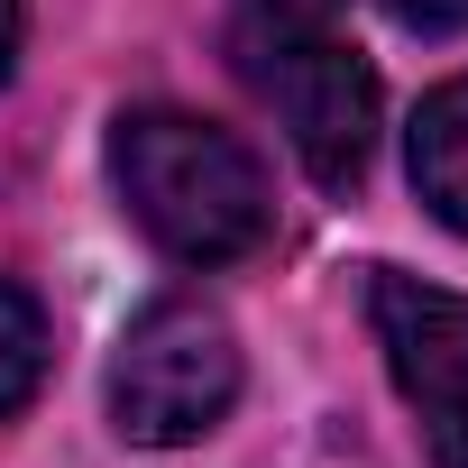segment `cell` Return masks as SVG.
Returning a JSON list of instances; mask_svg holds the SVG:
<instances>
[{
	"mask_svg": "<svg viewBox=\"0 0 468 468\" xmlns=\"http://www.w3.org/2000/svg\"><path fill=\"white\" fill-rule=\"evenodd\" d=\"M111 184L129 202V220L147 229V239L184 267H229V258H249L267 239V175L258 156L193 120V111H120L111 129Z\"/></svg>",
	"mask_w": 468,
	"mask_h": 468,
	"instance_id": "cell-1",
	"label": "cell"
},
{
	"mask_svg": "<svg viewBox=\"0 0 468 468\" xmlns=\"http://www.w3.org/2000/svg\"><path fill=\"white\" fill-rule=\"evenodd\" d=\"M229 65L239 83L276 111L285 147L303 156L313 184H358L377 147V74L340 37V19H239L229 28Z\"/></svg>",
	"mask_w": 468,
	"mask_h": 468,
	"instance_id": "cell-2",
	"label": "cell"
},
{
	"mask_svg": "<svg viewBox=\"0 0 468 468\" xmlns=\"http://www.w3.org/2000/svg\"><path fill=\"white\" fill-rule=\"evenodd\" d=\"M229 404H239V340L229 322L193 294H165L147 303L129 331H120V358H111V422L138 441V450H184L202 441Z\"/></svg>",
	"mask_w": 468,
	"mask_h": 468,
	"instance_id": "cell-3",
	"label": "cell"
},
{
	"mask_svg": "<svg viewBox=\"0 0 468 468\" xmlns=\"http://www.w3.org/2000/svg\"><path fill=\"white\" fill-rule=\"evenodd\" d=\"M367 313H377V349L422 422L431 468H468V294H441L422 276L377 267Z\"/></svg>",
	"mask_w": 468,
	"mask_h": 468,
	"instance_id": "cell-4",
	"label": "cell"
},
{
	"mask_svg": "<svg viewBox=\"0 0 468 468\" xmlns=\"http://www.w3.org/2000/svg\"><path fill=\"white\" fill-rule=\"evenodd\" d=\"M404 165H413V193L441 229L468 239V74L441 83L422 111H413V138H404Z\"/></svg>",
	"mask_w": 468,
	"mask_h": 468,
	"instance_id": "cell-5",
	"label": "cell"
},
{
	"mask_svg": "<svg viewBox=\"0 0 468 468\" xmlns=\"http://www.w3.org/2000/svg\"><path fill=\"white\" fill-rule=\"evenodd\" d=\"M37 377H47V313L28 285L0 276V413H19L37 395Z\"/></svg>",
	"mask_w": 468,
	"mask_h": 468,
	"instance_id": "cell-6",
	"label": "cell"
},
{
	"mask_svg": "<svg viewBox=\"0 0 468 468\" xmlns=\"http://www.w3.org/2000/svg\"><path fill=\"white\" fill-rule=\"evenodd\" d=\"M386 19L413 37H450V28H468V0H386Z\"/></svg>",
	"mask_w": 468,
	"mask_h": 468,
	"instance_id": "cell-7",
	"label": "cell"
},
{
	"mask_svg": "<svg viewBox=\"0 0 468 468\" xmlns=\"http://www.w3.org/2000/svg\"><path fill=\"white\" fill-rule=\"evenodd\" d=\"M349 0H239V19H340Z\"/></svg>",
	"mask_w": 468,
	"mask_h": 468,
	"instance_id": "cell-8",
	"label": "cell"
},
{
	"mask_svg": "<svg viewBox=\"0 0 468 468\" xmlns=\"http://www.w3.org/2000/svg\"><path fill=\"white\" fill-rule=\"evenodd\" d=\"M19 19H28L19 0H0V83H10V65H19Z\"/></svg>",
	"mask_w": 468,
	"mask_h": 468,
	"instance_id": "cell-9",
	"label": "cell"
}]
</instances>
